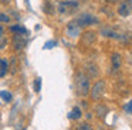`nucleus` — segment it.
<instances>
[{
	"label": "nucleus",
	"instance_id": "nucleus-8",
	"mask_svg": "<svg viewBox=\"0 0 132 130\" xmlns=\"http://www.w3.org/2000/svg\"><path fill=\"white\" fill-rule=\"evenodd\" d=\"M121 64H122V57H121L119 52H114L111 55V67L112 71H118L121 68Z\"/></svg>",
	"mask_w": 132,
	"mask_h": 130
},
{
	"label": "nucleus",
	"instance_id": "nucleus-14",
	"mask_svg": "<svg viewBox=\"0 0 132 130\" xmlns=\"http://www.w3.org/2000/svg\"><path fill=\"white\" fill-rule=\"evenodd\" d=\"M0 98L3 99L4 102H12L13 95L10 92H7V90H2V92H0Z\"/></svg>",
	"mask_w": 132,
	"mask_h": 130
},
{
	"label": "nucleus",
	"instance_id": "nucleus-18",
	"mask_svg": "<svg viewBox=\"0 0 132 130\" xmlns=\"http://www.w3.org/2000/svg\"><path fill=\"white\" fill-rule=\"evenodd\" d=\"M0 23H10V17L4 13H0Z\"/></svg>",
	"mask_w": 132,
	"mask_h": 130
},
{
	"label": "nucleus",
	"instance_id": "nucleus-11",
	"mask_svg": "<svg viewBox=\"0 0 132 130\" xmlns=\"http://www.w3.org/2000/svg\"><path fill=\"white\" fill-rule=\"evenodd\" d=\"M81 116H82V112H81V109L78 106L72 107L71 112L68 113V119H70V120H78V119H81Z\"/></svg>",
	"mask_w": 132,
	"mask_h": 130
},
{
	"label": "nucleus",
	"instance_id": "nucleus-16",
	"mask_svg": "<svg viewBox=\"0 0 132 130\" xmlns=\"http://www.w3.org/2000/svg\"><path fill=\"white\" fill-rule=\"evenodd\" d=\"M77 130H94V129H92L91 124H88V123H81V124H78Z\"/></svg>",
	"mask_w": 132,
	"mask_h": 130
},
{
	"label": "nucleus",
	"instance_id": "nucleus-23",
	"mask_svg": "<svg viewBox=\"0 0 132 130\" xmlns=\"http://www.w3.org/2000/svg\"><path fill=\"white\" fill-rule=\"evenodd\" d=\"M82 2H85V0H82Z\"/></svg>",
	"mask_w": 132,
	"mask_h": 130
},
{
	"label": "nucleus",
	"instance_id": "nucleus-17",
	"mask_svg": "<svg viewBox=\"0 0 132 130\" xmlns=\"http://www.w3.org/2000/svg\"><path fill=\"white\" fill-rule=\"evenodd\" d=\"M123 109H125L126 113H129V115H132V100H129L128 103L123 105Z\"/></svg>",
	"mask_w": 132,
	"mask_h": 130
},
{
	"label": "nucleus",
	"instance_id": "nucleus-20",
	"mask_svg": "<svg viewBox=\"0 0 132 130\" xmlns=\"http://www.w3.org/2000/svg\"><path fill=\"white\" fill-rule=\"evenodd\" d=\"M3 34H4V27L2 24H0V40H2V37H3Z\"/></svg>",
	"mask_w": 132,
	"mask_h": 130
},
{
	"label": "nucleus",
	"instance_id": "nucleus-4",
	"mask_svg": "<svg viewBox=\"0 0 132 130\" xmlns=\"http://www.w3.org/2000/svg\"><path fill=\"white\" fill-rule=\"evenodd\" d=\"M117 13L121 17H128L132 13V0H121L118 4Z\"/></svg>",
	"mask_w": 132,
	"mask_h": 130
},
{
	"label": "nucleus",
	"instance_id": "nucleus-1",
	"mask_svg": "<svg viewBox=\"0 0 132 130\" xmlns=\"http://www.w3.org/2000/svg\"><path fill=\"white\" fill-rule=\"evenodd\" d=\"M75 86L81 96H87L89 93V78L88 75L82 72H78L75 75Z\"/></svg>",
	"mask_w": 132,
	"mask_h": 130
},
{
	"label": "nucleus",
	"instance_id": "nucleus-21",
	"mask_svg": "<svg viewBox=\"0 0 132 130\" xmlns=\"http://www.w3.org/2000/svg\"><path fill=\"white\" fill-rule=\"evenodd\" d=\"M10 2H12V0H0V3H2V4H9Z\"/></svg>",
	"mask_w": 132,
	"mask_h": 130
},
{
	"label": "nucleus",
	"instance_id": "nucleus-7",
	"mask_svg": "<svg viewBox=\"0 0 132 130\" xmlns=\"http://www.w3.org/2000/svg\"><path fill=\"white\" fill-rule=\"evenodd\" d=\"M14 50H23L27 44V38L26 35H14L13 37V41H12Z\"/></svg>",
	"mask_w": 132,
	"mask_h": 130
},
{
	"label": "nucleus",
	"instance_id": "nucleus-15",
	"mask_svg": "<svg viewBox=\"0 0 132 130\" xmlns=\"http://www.w3.org/2000/svg\"><path fill=\"white\" fill-rule=\"evenodd\" d=\"M41 90V78H37L34 81V92H40Z\"/></svg>",
	"mask_w": 132,
	"mask_h": 130
},
{
	"label": "nucleus",
	"instance_id": "nucleus-13",
	"mask_svg": "<svg viewBox=\"0 0 132 130\" xmlns=\"http://www.w3.org/2000/svg\"><path fill=\"white\" fill-rule=\"evenodd\" d=\"M43 8H44V13L46 14H53L54 13V6H53V3L50 2V0H46V2H44Z\"/></svg>",
	"mask_w": 132,
	"mask_h": 130
},
{
	"label": "nucleus",
	"instance_id": "nucleus-19",
	"mask_svg": "<svg viewBox=\"0 0 132 130\" xmlns=\"http://www.w3.org/2000/svg\"><path fill=\"white\" fill-rule=\"evenodd\" d=\"M57 45V41H47L46 42V45H44V50H50V48H53V47H55Z\"/></svg>",
	"mask_w": 132,
	"mask_h": 130
},
{
	"label": "nucleus",
	"instance_id": "nucleus-6",
	"mask_svg": "<svg viewBox=\"0 0 132 130\" xmlns=\"http://www.w3.org/2000/svg\"><path fill=\"white\" fill-rule=\"evenodd\" d=\"M104 90H105V82H104V81H98L97 83L92 86V89H89L92 100H98V99L102 96Z\"/></svg>",
	"mask_w": 132,
	"mask_h": 130
},
{
	"label": "nucleus",
	"instance_id": "nucleus-22",
	"mask_svg": "<svg viewBox=\"0 0 132 130\" xmlns=\"http://www.w3.org/2000/svg\"><path fill=\"white\" fill-rule=\"evenodd\" d=\"M106 2H111V3H114V2H118V0H106Z\"/></svg>",
	"mask_w": 132,
	"mask_h": 130
},
{
	"label": "nucleus",
	"instance_id": "nucleus-9",
	"mask_svg": "<svg viewBox=\"0 0 132 130\" xmlns=\"http://www.w3.org/2000/svg\"><path fill=\"white\" fill-rule=\"evenodd\" d=\"M10 31H12L14 35H27L29 34V30L26 27L20 24H14V25H10Z\"/></svg>",
	"mask_w": 132,
	"mask_h": 130
},
{
	"label": "nucleus",
	"instance_id": "nucleus-12",
	"mask_svg": "<svg viewBox=\"0 0 132 130\" xmlns=\"http://www.w3.org/2000/svg\"><path fill=\"white\" fill-rule=\"evenodd\" d=\"M84 42H87V44H89V42H94L95 38H97V34L94 33V31H87V33H84Z\"/></svg>",
	"mask_w": 132,
	"mask_h": 130
},
{
	"label": "nucleus",
	"instance_id": "nucleus-2",
	"mask_svg": "<svg viewBox=\"0 0 132 130\" xmlns=\"http://www.w3.org/2000/svg\"><path fill=\"white\" fill-rule=\"evenodd\" d=\"M75 21H77L78 25L82 28V27H88V25L98 24L100 20H98L97 16H94V14H91V13H82V14H80V16L75 18Z\"/></svg>",
	"mask_w": 132,
	"mask_h": 130
},
{
	"label": "nucleus",
	"instance_id": "nucleus-3",
	"mask_svg": "<svg viewBox=\"0 0 132 130\" xmlns=\"http://www.w3.org/2000/svg\"><path fill=\"white\" fill-rule=\"evenodd\" d=\"M77 8H78L77 0H64V2H60L57 4V10H58V13H61V14L74 13Z\"/></svg>",
	"mask_w": 132,
	"mask_h": 130
},
{
	"label": "nucleus",
	"instance_id": "nucleus-5",
	"mask_svg": "<svg viewBox=\"0 0 132 130\" xmlns=\"http://www.w3.org/2000/svg\"><path fill=\"white\" fill-rule=\"evenodd\" d=\"M65 34L70 38H75V37H78L81 34V27L78 25V23L75 21V20H72V21H70L68 24H67Z\"/></svg>",
	"mask_w": 132,
	"mask_h": 130
},
{
	"label": "nucleus",
	"instance_id": "nucleus-10",
	"mask_svg": "<svg viewBox=\"0 0 132 130\" xmlns=\"http://www.w3.org/2000/svg\"><path fill=\"white\" fill-rule=\"evenodd\" d=\"M9 61L4 58H0V78L6 76V73L9 72Z\"/></svg>",
	"mask_w": 132,
	"mask_h": 130
}]
</instances>
